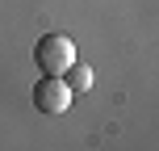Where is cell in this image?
Returning a JSON list of instances; mask_svg holds the SVG:
<instances>
[{
  "label": "cell",
  "instance_id": "obj_1",
  "mask_svg": "<svg viewBox=\"0 0 159 151\" xmlns=\"http://www.w3.org/2000/svg\"><path fill=\"white\" fill-rule=\"evenodd\" d=\"M34 63L42 76H67V67L75 63V42L67 34H42L34 42Z\"/></svg>",
  "mask_w": 159,
  "mask_h": 151
},
{
  "label": "cell",
  "instance_id": "obj_2",
  "mask_svg": "<svg viewBox=\"0 0 159 151\" xmlns=\"http://www.w3.org/2000/svg\"><path fill=\"white\" fill-rule=\"evenodd\" d=\"M34 109H42V113H67L71 109V88H67V80L63 76H42L38 84H34Z\"/></svg>",
  "mask_w": 159,
  "mask_h": 151
},
{
  "label": "cell",
  "instance_id": "obj_3",
  "mask_svg": "<svg viewBox=\"0 0 159 151\" xmlns=\"http://www.w3.org/2000/svg\"><path fill=\"white\" fill-rule=\"evenodd\" d=\"M67 76H71V80H67L71 92H88V88H92V72H88L84 63H71V67H67Z\"/></svg>",
  "mask_w": 159,
  "mask_h": 151
}]
</instances>
